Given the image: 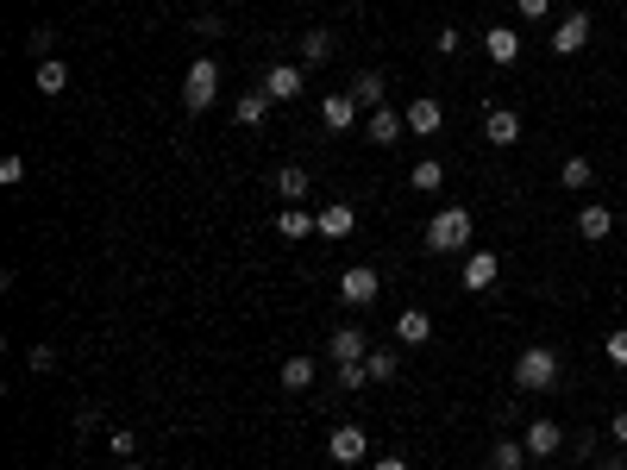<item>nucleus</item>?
<instances>
[{"instance_id": "f3484780", "label": "nucleus", "mask_w": 627, "mask_h": 470, "mask_svg": "<svg viewBox=\"0 0 627 470\" xmlns=\"http://www.w3.org/2000/svg\"><path fill=\"white\" fill-rule=\"evenodd\" d=\"M327 351H333V364H364V351H370V339L358 333V326H339V333L327 339Z\"/></svg>"}, {"instance_id": "7c9ffc66", "label": "nucleus", "mask_w": 627, "mask_h": 470, "mask_svg": "<svg viewBox=\"0 0 627 470\" xmlns=\"http://www.w3.org/2000/svg\"><path fill=\"white\" fill-rule=\"evenodd\" d=\"M107 445H113V458H120V464H126V458H138V433H132V427H113V433H107Z\"/></svg>"}, {"instance_id": "412c9836", "label": "nucleus", "mask_w": 627, "mask_h": 470, "mask_svg": "<svg viewBox=\"0 0 627 470\" xmlns=\"http://www.w3.org/2000/svg\"><path fill=\"white\" fill-rule=\"evenodd\" d=\"M276 232H283V239H308V232H320V214H308V207H283Z\"/></svg>"}, {"instance_id": "4468645a", "label": "nucleus", "mask_w": 627, "mask_h": 470, "mask_svg": "<svg viewBox=\"0 0 627 470\" xmlns=\"http://www.w3.org/2000/svg\"><path fill=\"white\" fill-rule=\"evenodd\" d=\"M577 232H584L590 245H602V239L615 232V207H602V201H584V207H577Z\"/></svg>"}, {"instance_id": "9b49d317", "label": "nucleus", "mask_w": 627, "mask_h": 470, "mask_svg": "<svg viewBox=\"0 0 627 470\" xmlns=\"http://www.w3.org/2000/svg\"><path fill=\"white\" fill-rule=\"evenodd\" d=\"M439 126H446V107H439L433 94H414L408 101V132L414 138H439Z\"/></svg>"}, {"instance_id": "6e6552de", "label": "nucleus", "mask_w": 627, "mask_h": 470, "mask_svg": "<svg viewBox=\"0 0 627 470\" xmlns=\"http://www.w3.org/2000/svg\"><path fill=\"white\" fill-rule=\"evenodd\" d=\"M521 445H527V458H552V452H565V427H559V420H533V427L521 433Z\"/></svg>"}, {"instance_id": "9d476101", "label": "nucleus", "mask_w": 627, "mask_h": 470, "mask_svg": "<svg viewBox=\"0 0 627 470\" xmlns=\"http://www.w3.org/2000/svg\"><path fill=\"white\" fill-rule=\"evenodd\" d=\"M584 44H590V13L577 7V13H565V19H559V32H552V51H559V57H577Z\"/></svg>"}, {"instance_id": "2f4dec72", "label": "nucleus", "mask_w": 627, "mask_h": 470, "mask_svg": "<svg viewBox=\"0 0 627 470\" xmlns=\"http://www.w3.org/2000/svg\"><path fill=\"white\" fill-rule=\"evenodd\" d=\"M602 351H609V364H621V370H627V326H615V333L602 339Z\"/></svg>"}, {"instance_id": "e433bc0d", "label": "nucleus", "mask_w": 627, "mask_h": 470, "mask_svg": "<svg viewBox=\"0 0 627 470\" xmlns=\"http://www.w3.org/2000/svg\"><path fill=\"white\" fill-rule=\"evenodd\" d=\"M515 13H521V19H546L552 0H515Z\"/></svg>"}, {"instance_id": "aec40b11", "label": "nucleus", "mask_w": 627, "mask_h": 470, "mask_svg": "<svg viewBox=\"0 0 627 470\" xmlns=\"http://www.w3.org/2000/svg\"><path fill=\"white\" fill-rule=\"evenodd\" d=\"M490 470H527V445L521 439H490Z\"/></svg>"}, {"instance_id": "0eeeda50", "label": "nucleus", "mask_w": 627, "mask_h": 470, "mask_svg": "<svg viewBox=\"0 0 627 470\" xmlns=\"http://www.w3.org/2000/svg\"><path fill=\"white\" fill-rule=\"evenodd\" d=\"M301 82H308V69H301V63H270L258 88L270 94V101H295V94H301Z\"/></svg>"}, {"instance_id": "f704fd0d", "label": "nucleus", "mask_w": 627, "mask_h": 470, "mask_svg": "<svg viewBox=\"0 0 627 470\" xmlns=\"http://www.w3.org/2000/svg\"><path fill=\"white\" fill-rule=\"evenodd\" d=\"M458 44H464V32H452V26H439V38H433V51H439V57H458Z\"/></svg>"}, {"instance_id": "c756f323", "label": "nucleus", "mask_w": 627, "mask_h": 470, "mask_svg": "<svg viewBox=\"0 0 627 470\" xmlns=\"http://www.w3.org/2000/svg\"><path fill=\"white\" fill-rule=\"evenodd\" d=\"M559 182H565V188H590V182H596V170H590V157H565V170H559Z\"/></svg>"}, {"instance_id": "72a5a7b5", "label": "nucleus", "mask_w": 627, "mask_h": 470, "mask_svg": "<svg viewBox=\"0 0 627 470\" xmlns=\"http://www.w3.org/2000/svg\"><path fill=\"white\" fill-rule=\"evenodd\" d=\"M0 182H7V188L26 182V157H0Z\"/></svg>"}, {"instance_id": "1a4fd4ad", "label": "nucleus", "mask_w": 627, "mask_h": 470, "mask_svg": "<svg viewBox=\"0 0 627 470\" xmlns=\"http://www.w3.org/2000/svg\"><path fill=\"white\" fill-rule=\"evenodd\" d=\"M483 138H490L496 151L521 145V113H515V107H490V113H483Z\"/></svg>"}, {"instance_id": "393cba45", "label": "nucleus", "mask_w": 627, "mask_h": 470, "mask_svg": "<svg viewBox=\"0 0 627 470\" xmlns=\"http://www.w3.org/2000/svg\"><path fill=\"white\" fill-rule=\"evenodd\" d=\"M283 389H289V395L314 389V358H301V351H295V358H283Z\"/></svg>"}, {"instance_id": "20e7f679", "label": "nucleus", "mask_w": 627, "mask_h": 470, "mask_svg": "<svg viewBox=\"0 0 627 470\" xmlns=\"http://www.w3.org/2000/svg\"><path fill=\"white\" fill-rule=\"evenodd\" d=\"M364 452H370V433L358 427V420H339V427L327 433V458H333L339 470H345V464H358Z\"/></svg>"}, {"instance_id": "c9c22d12", "label": "nucleus", "mask_w": 627, "mask_h": 470, "mask_svg": "<svg viewBox=\"0 0 627 470\" xmlns=\"http://www.w3.org/2000/svg\"><path fill=\"white\" fill-rule=\"evenodd\" d=\"M26 364L44 376V370H57V351H51V345H32V351H26Z\"/></svg>"}, {"instance_id": "cd10ccee", "label": "nucleus", "mask_w": 627, "mask_h": 470, "mask_svg": "<svg viewBox=\"0 0 627 470\" xmlns=\"http://www.w3.org/2000/svg\"><path fill=\"white\" fill-rule=\"evenodd\" d=\"M63 88H69V63H57V57L38 63V94H63Z\"/></svg>"}, {"instance_id": "ddd939ff", "label": "nucleus", "mask_w": 627, "mask_h": 470, "mask_svg": "<svg viewBox=\"0 0 627 470\" xmlns=\"http://www.w3.org/2000/svg\"><path fill=\"white\" fill-rule=\"evenodd\" d=\"M496 276H502V257L496 251H471V257H464V289H496Z\"/></svg>"}, {"instance_id": "4be33fe9", "label": "nucleus", "mask_w": 627, "mask_h": 470, "mask_svg": "<svg viewBox=\"0 0 627 470\" xmlns=\"http://www.w3.org/2000/svg\"><path fill=\"white\" fill-rule=\"evenodd\" d=\"M264 113H270V94H264V88H251V94H239L232 120H239V126H264Z\"/></svg>"}, {"instance_id": "b1692460", "label": "nucleus", "mask_w": 627, "mask_h": 470, "mask_svg": "<svg viewBox=\"0 0 627 470\" xmlns=\"http://www.w3.org/2000/svg\"><path fill=\"white\" fill-rule=\"evenodd\" d=\"M396 339H402V345H427V339H433V320H427L421 308H408V314L396 320Z\"/></svg>"}, {"instance_id": "473e14b6", "label": "nucleus", "mask_w": 627, "mask_h": 470, "mask_svg": "<svg viewBox=\"0 0 627 470\" xmlns=\"http://www.w3.org/2000/svg\"><path fill=\"white\" fill-rule=\"evenodd\" d=\"M339 389H370V370L364 364H339Z\"/></svg>"}, {"instance_id": "423d86ee", "label": "nucleus", "mask_w": 627, "mask_h": 470, "mask_svg": "<svg viewBox=\"0 0 627 470\" xmlns=\"http://www.w3.org/2000/svg\"><path fill=\"white\" fill-rule=\"evenodd\" d=\"M402 132H408V113H396V107H377V113H364V138L370 145H402Z\"/></svg>"}, {"instance_id": "f257e3e1", "label": "nucleus", "mask_w": 627, "mask_h": 470, "mask_svg": "<svg viewBox=\"0 0 627 470\" xmlns=\"http://www.w3.org/2000/svg\"><path fill=\"white\" fill-rule=\"evenodd\" d=\"M427 251H433V257L471 251V214H464V207H439V214L427 220Z\"/></svg>"}, {"instance_id": "a211bd4d", "label": "nucleus", "mask_w": 627, "mask_h": 470, "mask_svg": "<svg viewBox=\"0 0 627 470\" xmlns=\"http://www.w3.org/2000/svg\"><path fill=\"white\" fill-rule=\"evenodd\" d=\"M327 57H333V32L327 26H308V32H301V69H320Z\"/></svg>"}, {"instance_id": "f8f14e48", "label": "nucleus", "mask_w": 627, "mask_h": 470, "mask_svg": "<svg viewBox=\"0 0 627 470\" xmlns=\"http://www.w3.org/2000/svg\"><path fill=\"white\" fill-rule=\"evenodd\" d=\"M320 120H327L333 132H352V126L364 120V107L352 101V88H339V94H327V101H320Z\"/></svg>"}, {"instance_id": "ea45409f", "label": "nucleus", "mask_w": 627, "mask_h": 470, "mask_svg": "<svg viewBox=\"0 0 627 470\" xmlns=\"http://www.w3.org/2000/svg\"><path fill=\"white\" fill-rule=\"evenodd\" d=\"M584 470H627V458H621V452H609V458H590Z\"/></svg>"}, {"instance_id": "c85d7f7f", "label": "nucleus", "mask_w": 627, "mask_h": 470, "mask_svg": "<svg viewBox=\"0 0 627 470\" xmlns=\"http://www.w3.org/2000/svg\"><path fill=\"white\" fill-rule=\"evenodd\" d=\"M51 51H57V32H51V26L26 32V57H32V63H51Z\"/></svg>"}, {"instance_id": "4c0bfd02", "label": "nucleus", "mask_w": 627, "mask_h": 470, "mask_svg": "<svg viewBox=\"0 0 627 470\" xmlns=\"http://www.w3.org/2000/svg\"><path fill=\"white\" fill-rule=\"evenodd\" d=\"M609 439H615V452H627V408L609 420Z\"/></svg>"}, {"instance_id": "a878e982", "label": "nucleus", "mask_w": 627, "mask_h": 470, "mask_svg": "<svg viewBox=\"0 0 627 470\" xmlns=\"http://www.w3.org/2000/svg\"><path fill=\"white\" fill-rule=\"evenodd\" d=\"M276 188H283V201L295 207L301 195H308V170H301V163H283V170H276Z\"/></svg>"}, {"instance_id": "a19ab883", "label": "nucleus", "mask_w": 627, "mask_h": 470, "mask_svg": "<svg viewBox=\"0 0 627 470\" xmlns=\"http://www.w3.org/2000/svg\"><path fill=\"white\" fill-rule=\"evenodd\" d=\"M370 470H408V458H396V452H389V458H377Z\"/></svg>"}, {"instance_id": "5701e85b", "label": "nucleus", "mask_w": 627, "mask_h": 470, "mask_svg": "<svg viewBox=\"0 0 627 470\" xmlns=\"http://www.w3.org/2000/svg\"><path fill=\"white\" fill-rule=\"evenodd\" d=\"M364 370H370V383H389V376L402 370V358H396L389 345H370V351H364Z\"/></svg>"}, {"instance_id": "dca6fc26", "label": "nucleus", "mask_w": 627, "mask_h": 470, "mask_svg": "<svg viewBox=\"0 0 627 470\" xmlns=\"http://www.w3.org/2000/svg\"><path fill=\"white\" fill-rule=\"evenodd\" d=\"M352 226H358V207L352 201L320 207V239H352Z\"/></svg>"}, {"instance_id": "bb28decb", "label": "nucleus", "mask_w": 627, "mask_h": 470, "mask_svg": "<svg viewBox=\"0 0 627 470\" xmlns=\"http://www.w3.org/2000/svg\"><path fill=\"white\" fill-rule=\"evenodd\" d=\"M408 188H446V163H439V157H421V163L408 170Z\"/></svg>"}, {"instance_id": "6ab92c4d", "label": "nucleus", "mask_w": 627, "mask_h": 470, "mask_svg": "<svg viewBox=\"0 0 627 470\" xmlns=\"http://www.w3.org/2000/svg\"><path fill=\"white\" fill-rule=\"evenodd\" d=\"M383 94H389V82L377 76V69H364V76L352 82V101H358L364 113H377V107H383Z\"/></svg>"}, {"instance_id": "79ce46f5", "label": "nucleus", "mask_w": 627, "mask_h": 470, "mask_svg": "<svg viewBox=\"0 0 627 470\" xmlns=\"http://www.w3.org/2000/svg\"><path fill=\"white\" fill-rule=\"evenodd\" d=\"M120 470H145V464H138V458H126V464H120Z\"/></svg>"}, {"instance_id": "39448f33", "label": "nucleus", "mask_w": 627, "mask_h": 470, "mask_svg": "<svg viewBox=\"0 0 627 470\" xmlns=\"http://www.w3.org/2000/svg\"><path fill=\"white\" fill-rule=\"evenodd\" d=\"M377 295H383V276L370 270V264H352V270L339 276V301H345V308H370Z\"/></svg>"}, {"instance_id": "f03ea898", "label": "nucleus", "mask_w": 627, "mask_h": 470, "mask_svg": "<svg viewBox=\"0 0 627 470\" xmlns=\"http://www.w3.org/2000/svg\"><path fill=\"white\" fill-rule=\"evenodd\" d=\"M559 351H552V345H527L521 351V358H515V389L521 395H540V389H552V383H559Z\"/></svg>"}, {"instance_id": "7ed1b4c3", "label": "nucleus", "mask_w": 627, "mask_h": 470, "mask_svg": "<svg viewBox=\"0 0 627 470\" xmlns=\"http://www.w3.org/2000/svg\"><path fill=\"white\" fill-rule=\"evenodd\" d=\"M214 101H220V63H214V57H195L189 76H182V107H189V113H207Z\"/></svg>"}, {"instance_id": "58836bf2", "label": "nucleus", "mask_w": 627, "mask_h": 470, "mask_svg": "<svg viewBox=\"0 0 627 470\" xmlns=\"http://www.w3.org/2000/svg\"><path fill=\"white\" fill-rule=\"evenodd\" d=\"M76 427H82V433H95V427H101V408H95V402L76 408Z\"/></svg>"}, {"instance_id": "2eb2a0df", "label": "nucleus", "mask_w": 627, "mask_h": 470, "mask_svg": "<svg viewBox=\"0 0 627 470\" xmlns=\"http://www.w3.org/2000/svg\"><path fill=\"white\" fill-rule=\"evenodd\" d=\"M483 51H490L496 69H508V63L521 57V32L515 26H490V32H483Z\"/></svg>"}]
</instances>
